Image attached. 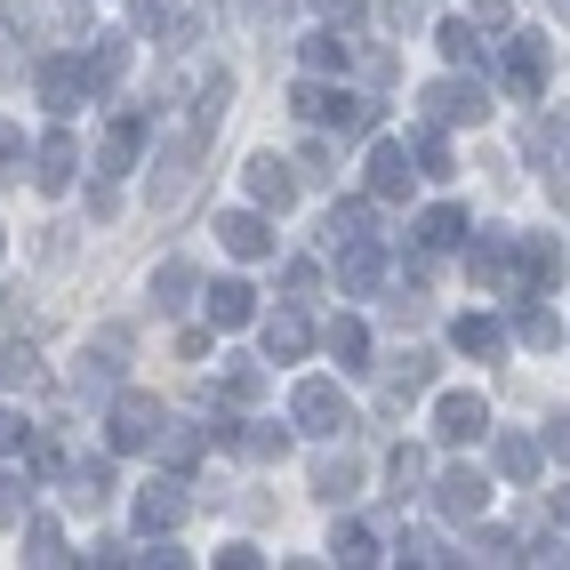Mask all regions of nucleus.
Segmentation results:
<instances>
[{
	"mask_svg": "<svg viewBox=\"0 0 570 570\" xmlns=\"http://www.w3.org/2000/svg\"><path fill=\"white\" fill-rule=\"evenodd\" d=\"M112 499V459H72L65 466V507L72 514H97Z\"/></svg>",
	"mask_w": 570,
	"mask_h": 570,
	"instance_id": "nucleus-31",
	"label": "nucleus"
},
{
	"mask_svg": "<svg viewBox=\"0 0 570 570\" xmlns=\"http://www.w3.org/2000/svg\"><path fill=\"white\" fill-rule=\"evenodd\" d=\"M185 514H194V499H185V474H169V466H161L154 482L137 490V530H145V539H169Z\"/></svg>",
	"mask_w": 570,
	"mask_h": 570,
	"instance_id": "nucleus-18",
	"label": "nucleus"
},
{
	"mask_svg": "<svg viewBox=\"0 0 570 570\" xmlns=\"http://www.w3.org/2000/svg\"><path fill=\"white\" fill-rule=\"evenodd\" d=\"M539 466H547V442L539 434L507 426L499 442H490V474H499V482H539Z\"/></svg>",
	"mask_w": 570,
	"mask_h": 570,
	"instance_id": "nucleus-28",
	"label": "nucleus"
},
{
	"mask_svg": "<svg viewBox=\"0 0 570 570\" xmlns=\"http://www.w3.org/2000/svg\"><path fill=\"white\" fill-rule=\"evenodd\" d=\"M547 9H554V17H562V24H570V0H547Z\"/></svg>",
	"mask_w": 570,
	"mask_h": 570,
	"instance_id": "nucleus-58",
	"label": "nucleus"
},
{
	"mask_svg": "<svg viewBox=\"0 0 570 570\" xmlns=\"http://www.w3.org/2000/svg\"><path fill=\"white\" fill-rule=\"evenodd\" d=\"M209 450H217V434H209V426H177V417L161 426V466H169V474H194Z\"/></svg>",
	"mask_w": 570,
	"mask_h": 570,
	"instance_id": "nucleus-33",
	"label": "nucleus"
},
{
	"mask_svg": "<svg viewBox=\"0 0 570 570\" xmlns=\"http://www.w3.org/2000/svg\"><path fill=\"white\" fill-rule=\"evenodd\" d=\"M514 257H522V289H539V297H554L562 274H570L562 234H514Z\"/></svg>",
	"mask_w": 570,
	"mask_h": 570,
	"instance_id": "nucleus-20",
	"label": "nucleus"
},
{
	"mask_svg": "<svg viewBox=\"0 0 570 570\" xmlns=\"http://www.w3.org/2000/svg\"><path fill=\"white\" fill-rule=\"evenodd\" d=\"M225 105H234V72H225V65H217V72H209V81L194 89V121H202V129H217V121H225Z\"/></svg>",
	"mask_w": 570,
	"mask_h": 570,
	"instance_id": "nucleus-41",
	"label": "nucleus"
},
{
	"mask_svg": "<svg viewBox=\"0 0 570 570\" xmlns=\"http://www.w3.org/2000/svg\"><path fill=\"white\" fill-rule=\"evenodd\" d=\"M466 234H474V225H466V209H459V202H434V209H417V217H410V242L426 249V257L466 249Z\"/></svg>",
	"mask_w": 570,
	"mask_h": 570,
	"instance_id": "nucleus-24",
	"label": "nucleus"
},
{
	"mask_svg": "<svg viewBox=\"0 0 570 570\" xmlns=\"http://www.w3.org/2000/svg\"><path fill=\"white\" fill-rule=\"evenodd\" d=\"M129 386V330H105L97 346H81V362H72V394L81 402H112Z\"/></svg>",
	"mask_w": 570,
	"mask_h": 570,
	"instance_id": "nucleus-8",
	"label": "nucleus"
},
{
	"mask_svg": "<svg viewBox=\"0 0 570 570\" xmlns=\"http://www.w3.org/2000/svg\"><path fill=\"white\" fill-rule=\"evenodd\" d=\"M32 169V145H24V129L17 121H0V185H17Z\"/></svg>",
	"mask_w": 570,
	"mask_h": 570,
	"instance_id": "nucleus-45",
	"label": "nucleus"
},
{
	"mask_svg": "<svg viewBox=\"0 0 570 570\" xmlns=\"http://www.w3.org/2000/svg\"><path fill=\"white\" fill-rule=\"evenodd\" d=\"M17 530H24V562H65V530H57V514H24Z\"/></svg>",
	"mask_w": 570,
	"mask_h": 570,
	"instance_id": "nucleus-40",
	"label": "nucleus"
},
{
	"mask_svg": "<svg viewBox=\"0 0 570 570\" xmlns=\"http://www.w3.org/2000/svg\"><path fill=\"white\" fill-rule=\"evenodd\" d=\"M112 209H121V194H112V177H97V185H89V217H97V225H105V217H112Z\"/></svg>",
	"mask_w": 570,
	"mask_h": 570,
	"instance_id": "nucleus-53",
	"label": "nucleus"
},
{
	"mask_svg": "<svg viewBox=\"0 0 570 570\" xmlns=\"http://www.w3.org/2000/svg\"><path fill=\"white\" fill-rule=\"evenodd\" d=\"M386 24H394V32H410V24H417V0H386Z\"/></svg>",
	"mask_w": 570,
	"mask_h": 570,
	"instance_id": "nucleus-56",
	"label": "nucleus"
},
{
	"mask_svg": "<svg viewBox=\"0 0 570 570\" xmlns=\"http://www.w3.org/2000/svg\"><path fill=\"white\" fill-rule=\"evenodd\" d=\"M410 161H417V177H426V185H450V177H459V161H450V129L426 121V112H417V129H410Z\"/></svg>",
	"mask_w": 570,
	"mask_h": 570,
	"instance_id": "nucleus-30",
	"label": "nucleus"
},
{
	"mask_svg": "<svg viewBox=\"0 0 570 570\" xmlns=\"http://www.w3.org/2000/svg\"><path fill=\"white\" fill-rule=\"evenodd\" d=\"M474 24L482 32H514V0H474Z\"/></svg>",
	"mask_w": 570,
	"mask_h": 570,
	"instance_id": "nucleus-50",
	"label": "nucleus"
},
{
	"mask_svg": "<svg viewBox=\"0 0 570 570\" xmlns=\"http://www.w3.org/2000/svg\"><path fill=\"white\" fill-rule=\"evenodd\" d=\"M209 137H217V129H202L194 112H185V129H169V137L154 145V209H177L185 194H194V169H202V154H209Z\"/></svg>",
	"mask_w": 570,
	"mask_h": 570,
	"instance_id": "nucleus-3",
	"label": "nucleus"
},
{
	"mask_svg": "<svg viewBox=\"0 0 570 570\" xmlns=\"http://www.w3.org/2000/svg\"><path fill=\"white\" fill-rule=\"evenodd\" d=\"M322 346H330V362L346 370V377H370V370H377V362H370V354H377V337H370L362 314H337V322L322 330Z\"/></svg>",
	"mask_w": 570,
	"mask_h": 570,
	"instance_id": "nucleus-26",
	"label": "nucleus"
},
{
	"mask_svg": "<svg viewBox=\"0 0 570 570\" xmlns=\"http://www.w3.org/2000/svg\"><path fill=\"white\" fill-rule=\"evenodd\" d=\"M161 426H169V410H161L154 394H137V386H121V394L105 402V450H112V459L161 450Z\"/></svg>",
	"mask_w": 570,
	"mask_h": 570,
	"instance_id": "nucleus-4",
	"label": "nucleus"
},
{
	"mask_svg": "<svg viewBox=\"0 0 570 570\" xmlns=\"http://www.w3.org/2000/svg\"><path fill=\"white\" fill-rule=\"evenodd\" d=\"M297 177H314V185H330L337 169H330V145H306V154H297Z\"/></svg>",
	"mask_w": 570,
	"mask_h": 570,
	"instance_id": "nucleus-51",
	"label": "nucleus"
},
{
	"mask_svg": "<svg viewBox=\"0 0 570 570\" xmlns=\"http://www.w3.org/2000/svg\"><path fill=\"white\" fill-rule=\"evenodd\" d=\"M32 89H41V105L57 112V121H72L97 89H89V65H81V49H49L41 65H32Z\"/></svg>",
	"mask_w": 570,
	"mask_h": 570,
	"instance_id": "nucleus-9",
	"label": "nucleus"
},
{
	"mask_svg": "<svg viewBox=\"0 0 570 570\" xmlns=\"http://www.w3.org/2000/svg\"><path fill=\"white\" fill-rule=\"evenodd\" d=\"M386 274H394V257H386L377 234L337 242V289H346V297H386Z\"/></svg>",
	"mask_w": 570,
	"mask_h": 570,
	"instance_id": "nucleus-13",
	"label": "nucleus"
},
{
	"mask_svg": "<svg viewBox=\"0 0 570 570\" xmlns=\"http://www.w3.org/2000/svg\"><path fill=\"white\" fill-rule=\"evenodd\" d=\"M242 194L257 202V209H289L297 202V161H282V154H249V169H242Z\"/></svg>",
	"mask_w": 570,
	"mask_h": 570,
	"instance_id": "nucleus-21",
	"label": "nucleus"
},
{
	"mask_svg": "<svg viewBox=\"0 0 570 570\" xmlns=\"http://www.w3.org/2000/svg\"><path fill=\"white\" fill-rule=\"evenodd\" d=\"M434 41H442L450 65H482V24H474V17H442V24H434Z\"/></svg>",
	"mask_w": 570,
	"mask_h": 570,
	"instance_id": "nucleus-38",
	"label": "nucleus"
},
{
	"mask_svg": "<svg viewBox=\"0 0 570 570\" xmlns=\"http://www.w3.org/2000/svg\"><path fill=\"white\" fill-rule=\"evenodd\" d=\"M129 17H137V32H161V0H129Z\"/></svg>",
	"mask_w": 570,
	"mask_h": 570,
	"instance_id": "nucleus-55",
	"label": "nucleus"
},
{
	"mask_svg": "<svg viewBox=\"0 0 570 570\" xmlns=\"http://www.w3.org/2000/svg\"><path fill=\"white\" fill-rule=\"evenodd\" d=\"M32 370H41V354H32V337H9V330H0V386H24Z\"/></svg>",
	"mask_w": 570,
	"mask_h": 570,
	"instance_id": "nucleus-44",
	"label": "nucleus"
},
{
	"mask_svg": "<svg viewBox=\"0 0 570 570\" xmlns=\"http://www.w3.org/2000/svg\"><path fill=\"white\" fill-rule=\"evenodd\" d=\"M297 65H306V72H330V81H337V72L354 65V41H346L337 24H314L306 41H297Z\"/></svg>",
	"mask_w": 570,
	"mask_h": 570,
	"instance_id": "nucleus-32",
	"label": "nucleus"
},
{
	"mask_svg": "<svg viewBox=\"0 0 570 570\" xmlns=\"http://www.w3.org/2000/svg\"><path fill=\"white\" fill-rule=\"evenodd\" d=\"M330 562H346V570H362V562H386V554H377V530L346 514V522L330 530Z\"/></svg>",
	"mask_w": 570,
	"mask_h": 570,
	"instance_id": "nucleus-37",
	"label": "nucleus"
},
{
	"mask_svg": "<svg viewBox=\"0 0 570 570\" xmlns=\"http://www.w3.org/2000/svg\"><path fill=\"white\" fill-rule=\"evenodd\" d=\"M202 314H209V330H257L265 306L242 274H225V282H202Z\"/></svg>",
	"mask_w": 570,
	"mask_h": 570,
	"instance_id": "nucleus-22",
	"label": "nucleus"
},
{
	"mask_svg": "<svg viewBox=\"0 0 570 570\" xmlns=\"http://www.w3.org/2000/svg\"><path fill=\"white\" fill-rule=\"evenodd\" d=\"M282 9H289V0H257V24H274Z\"/></svg>",
	"mask_w": 570,
	"mask_h": 570,
	"instance_id": "nucleus-57",
	"label": "nucleus"
},
{
	"mask_svg": "<svg viewBox=\"0 0 570 570\" xmlns=\"http://www.w3.org/2000/svg\"><path fill=\"white\" fill-rule=\"evenodd\" d=\"M306 482H314L322 507H354L362 482H370V459H362V450H322V459L306 466Z\"/></svg>",
	"mask_w": 570,
	"mask_h": 570,
	"instance_id": "nucleus-17",
	"label": "nucleus"
},
{
	"mask_svg": "<svg viewBox=\"0 0 570 570\" xmlns=\"http://www.w3.org/2000/svg\"><path fill=\"white\" fill-rule=\"evenodd\" d=\"M434 442H450V450H466V442H482L490 434V402L474 394V386H450V394H434Z\"/></svg>",
	"mask_w": 570,
	"mask_h": 570,
	"instance_id": "nucleus-15",
	"label": "nucleus"
},
{
	"mask_svg": "<svg viewBox=\"0 0 570 570\" xmlns=\"http://www.w3.org/2000/svg\"><path fill=\"white\" fill-rule=\"evenodd\" d=\"M32 450V426H24V410H9L0 402V459H24Z\"/></svg>",
	"mask_w": 570,
	"mask_h": 570,
	"instance_id": "nucleus-47",
	"label": "nucleus"
},
{
	"mask_svg": "<svg viewBox=\"0 0 570 570\" xmlns=\"http://www.w3.org/2000/svg\"><path fill=\"white\" fill-rule=\"evenodd\" d=\"M410 177H417L410 137H370V154H362V194H377V202H410Z\"/></svg>",
	"mask_w": 570,
	"mask_h": 570,
	"instance_id": "nucleus-14",
	"label": "nucleus"
},
{
	"mask_svg": "<svg viewBox=\"0 0 570 570\" xmlns=\"http://www.w3.org/2000/svg\"><path fill=\"white\" fill-rule=\"evenodd\" d=\"M24 177H32V194H49V202L72 194V177H81V137H72L65 121L41 129V137H32V169Z\"/></svg>",
	"mask_w": 570,
	"mask_h": 570,
	"instance_id": "nucleus-11",
	"label": "nucleus"
},
{
	"mask_svg": "<svg viewBox=\"0 0 570 570\" xmlns=\"http://www.w3.org/2000/svg\"><path fill=\"white\" fill-rule=\"evenodd\" d=\"M426 499H434L442 522H482L490 499H499V474H490V466H442V474L426 482Z\"/></svg>",
	"mask_w": 570,
	"mask_h": 570,
	"instance_id": "nucleus-7",
	"label": "nucleus"
},
{
	"mask_svg": "<svg viewBox=\"0 0 570 570\" xmlns=\"http://www.w3.org/2000/svg\"><path fill=\"white\" fill-rule=\"evenodd\" d=\"M145 137H154V121H145V112H112L105 121V137H97V177H137L145 169Z\"/></svg>",
	"mask_w": 570,
	"mask_h": 570,
	"instance_id": "nucleus-12",
	"label": "nucleus"
},
{
	"mask_svg": "<svg viewBox=\"0 0 570 570\" xmlns=\"http://www.w3.org/2000/svg\"><path fill=\"white\" fill-rule=\"evenodd\" d=\"M466 282L482 297H514L522 289V257H514L507 225H474V234H466Z\"/></svg>",
	"mask_w": 570,
	"mask_h": 570,
	"instance_id": "nucleus-6",
	"label": "nucleus"
},
{
	"mask_svg": "<svg viewBox=\"0 0 570 570\" xmlns=\"http://www.w3.org/2000/svg\"><path fill=\"white\" fill-rule=\"evenodd\" d=\"M474 554H482V562H530L507 530H490V522H474ZM474 554H466V562H474Z\"/></svg>",
	"mask_w": 570,
	"mask_h": 570,
	"instance_id": "nucleus-46",
	"label": "nucleus"
},
{
	"mask_svg": "<svg viewBox=\"0 0 570 570\" xmlns=\"http://www.w3.org/2000/svg\"><path fill=\"white\" fill-rule=\"evenodd\" d=\"M434 346H410V354H394V370H386V402H410V394H426L434 386Z\"/></svg>",
	"mask_w": 570,
	"mask_h": 570,
	"instance_id": "nucleus-34",
	"label": "nucleus"
},
{
	"mask_svg": "<svg viewBox=\"0 0 570 570\" xmlns=\"http://www.w3.org/2000/svg\"><path fill=\"white\" fill-rule=\"evenodd\" d=\"M354 234H377V194H346L330 209V242H354Z\"/></svg>",
	"mask_w": 570,
	"mask_h": 570,
	"instance_id": "nucleus-39",
	"label": "nucleus"
},
{
	"mask_svg": "<svg viewBox=\"0 0 570 570\" xmlns=\"http://www.w3.org/2000/svg\"><path fill=\"white\" fill-rule=\"evenodd\" d=\"M257 346H265V362H306V354L322 346V330H314V314H306V297H282L274 314H257Z\"/></svg>",
	"mask_w": 570,
	"mask_h": 570,
	"instance_id": "nucleus-10",
	"label": "nucleus"
},
{
	"mask_svg": "<svg viewBox=\"0 0 570 570\" xmlns=\"http://www.w3.org/2000/svg\"><path fill=\"white\" fill-rule=\"evenodd\" d=\"M394 562H417V570H434V562H466V554H450L434 530H402L394 539Z\"/></svg>",
	"mask_w": 570,
	"mask_h": 570,
	"instance_id": "nucleus-42",
	"label": "nucleus"
},
{
	"mask_svg": "<svg viewBox=\"0 0 570 570\" xmlns=\"http://www.w3.org/2000/svg\"><path fill=\"white\" fill-rule=\"evenodd\" d=\"M507 346H514V330L499 314H459L450 322V354H466V362H507Z\"/></svg>",
	"mask_w": 570,
	"mask_h": 570,
	"instance_id": "nucleus-25",
	"label": "nucleus"
},
{
	"mask_svg": "<svg viewBox=\"0 0 570 570\" xmlns=\"http://www.w3.org/2000/svg\"><path fill=\"white\" fill-rule=\"evenodd\" d=\"M417 112L442 121V129H482L499 105H490V81H482L474 65H450V72H434V81L417 89Z\"/></svg>",
	"mask_w": 570,
	"mask_h": 570,
	"instance_id": "nucleus-1",
	"label": "nucleus"
},
{
	"mask_svg": "<svg viewBox=\"0 0 570 570\" xmlns=\"http://www.w3.org/2000/svg\"><path fill=\"white\" fill-rule=\"evenodd\" d=\"M217 242H225V257H242V265H257V257H274L282 249V234H274V209H225L217 217Z\"/></svg>",
	"mask_w": 570,
	"mask_h": 570,
	"instance_id": "nucleus-16",
	"label": "nucleus"
},
{
	"mask_svg": "<svg viewBox=\"0 0 570 570\" xmlns=\"http://www.w3.org/2000/svg\"><path fill=\"white\" fill-rule=\"evenodd\" d=\"M217 562H225V570H257V562H265V554H257V547H249V539H225V547H217Z\"/></svg>",
	"mask_w": 570,
	"mask_h": 570,
	"instance_id": "nucleus-52",
	"label": "nucleus"
},
{
	"mask_svg": "<svg viewBox=\"0 0 570 570\" xmlns=\"http://www.w3.org/2000/svg\"><path fill=\"white\" fill-rule=\"evenodd\" d=\"M314 282H322L314 257H289V265H282V289H289V297H314Z\"/></svg>",
	"mask_w": 570,
	"mask_h": 570,
	"instance_id": "nucleus-48",
	"label": "nucleus"
},
{
	"mask_svg": "<svg viewBox=\"0 0 570 570\" xmlns=\"http://www.w3.org/2000/svg\"><path fill=\"white\" fill-rule=\"evenodd\" d=\"M514 346H530V354H554V346H570V322L547 306V297L539 289H514Z\"/></svg>",
	"mask_w": 570,
	"mask_h": 570,
	"instance_id": "nucleus-19",
	"label": "nucleus"
},
{
	"mask_svg": "<svg viewBox=\"0 0 570 570\" xmlns=\"http://www.w3.org/2000/svg\"><path fill=\"white\" fill-rule=\"evenodd\" d=\"M32 514V474H17V466H0V530H17Z\"/></svg>",
	"mask_w": 570,
	"mask_h": 570,
	"instance_id": "nucleus-43",
	"label": "nucleus"
},
{
	"mask_svg": "<svg viewBox=\"0 0 570 570\" xmlns=\"http://www.w3.org/2000/svg\"><path fill=\"white\" fill-rule=\"evenodd\" d=\"M145 297H154V314H185V306L202 297V265H194V257H161L154 282H145Z\"/></svg>",
	"mask_w": 570,
	"mask_h": 570,
	"instance_id": "nucleus-27",
	"label": "nucleus"
},
{
	"mask_svg": "<svg viewBox=\"0 0 570 570\" xmlns=\"http://www.w3.org/2000/svg\"><path fill=\"white\" fill-rule=\"evenodd\" d=\"M362 9H370V0H322V17H330V24H354Z\"/></svg>",
	"mask_w": 570,
	"mask_h": 570,
	"instance_id": "nucleus-54",
	"label": "nucleus"
},
{
	"mask_svg": "<svg viewBox=\"0 0 570 570\" xmlns=\"http://www.w3.org/2000/svg\"><path fill=\"white\" fill-rule=\"evenodd\" d=\"M539 442H547V459H554V466H570V410L547 417V434H539Z\"/></svg>",
	"mask_w": 570,
	"mask_h": 570,
	"instance_id": "nucleus-49",
	"label": "nucleus"
},
{
	"mask_svg": "<svg viewBox=\"0 0 570 570\" xmlns=\"http://www.w3.org/2000/svg\"><path fill=\"white\" fill-rule=\"evenodd\" d=\"M547 81H554L547 32H507V49H499V89H507L514 105H547Z\"/></svg>",
	"mask_w": 570,
	"mask_h": 570,
	"instance_id": "nucleus-5",
	"label": "nucleus"
},
{
	"mask_svg": "<svg viewBox=\"0 0 570 570\" xmlns=\"http://www.w3.org/2000/svg\"><path fill=\"white\" fill-rule=\"evenodd\" d=\"M289 426H297V434H314V442H346L362 417H354L346 386L314 370V377H297V386H289Z\"/></svg>",
	"mask_w": 570,
	"mask_h": 570,
	"instance_id": "nucleus-2",
	"label": "nucleus"
},
{
	"mask_svg": "<svg viewBox=\"0 0 570 570\" xmlns=\"http://www.w3.org/2000/svg\"><path fill=\"white\" fill-rule=\"evenodd\" d=\"M426 482H434L426 450H417V442H394V450H386V490H394V499H410V490H426Z\"/></svg>",
	"mask_w": 570,
	"mask_h": 570,
	"instance_id": "nucleus-36",
	"label": "nucleus"
},
{
	"mask_svg": "<svg viewBox=\"0 0 570 570\" xmlns=\"http://www.w3.org/2000/svg\"><path fill=\"white\" fill-rule=\"evenodd\" d=\"M129 57H137V41H129V32H97V41L81 49V65H89V89H97V97H112V89H121V72H129Z\"/></svg>",
	"mask_w": 570,
	"mask_h": 570,
	"instance_id": "nucleus-29",
	"label": "nucleus"
},
{
	"mask_svg": "<svg viewBox=\"0 0 570 570\" xmlns=\"http://www.w3.org/2000/svg\"><path fill=\"white\" fill-rule=\"evenodd\" d=\"M209 402H225V410H257V402H265V354H225V370L209 377Z\"/></svg>",
	"mask_w": 570,
	"mask_h": 570,
	"instance_id": "nucleus-23",
	"label": "nucleus"
},
{
	"mask_svg": "<svg viewBox=\"0 0 570 570\" xmlns=\"http://www.w3.org/2000/svg\"><path fill=\"white\" fill-rule=\"evenodd\" d=\"M234 450L257 466H274L282 450H289V426H274V417H234Z\"/></svg>",
	"mask_w": 570,
	"mask_h": 570,
	"instance_id": "nucleus-35",
	"label": "nucleus"
}]
</instances>
